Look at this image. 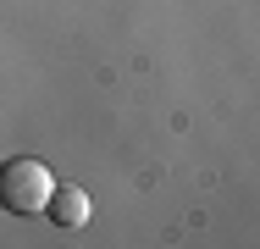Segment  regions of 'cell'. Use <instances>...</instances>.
Segmentation results:
<instances>
[{
    "label": "cell",
    "instance_id": "obj_1",
    "mask_svg": "<svg viewBox=\"0 0 260 249\" xmlns=\"http://www.w3.org/2000/svg\"><path fill=\"white\" fill-rule=\"evenodd\" d=\"M50 189H55V172L45 166V161H34V155L0 161V205H6V210L39 216V210L50 205Z\"/></svg>",
    "mask_w": 260,
    "mask_h": 249
},
{
    "label": "cell",
    "instance_id": "obj_2",
    "mask_svg": "<svg viewBox=\"0 0 260 249\" xmlns=\"http://www.w3.org/2000/svg\"><path fill=\"white\" fill-rule=\"evenodd\" d=\"M45 210H50L55 227H83V222H89V194H83V189H72V183H55Z\"/></svg>",
    "mask_w": 260,
    "mask_h": 249
}]
</instances>
